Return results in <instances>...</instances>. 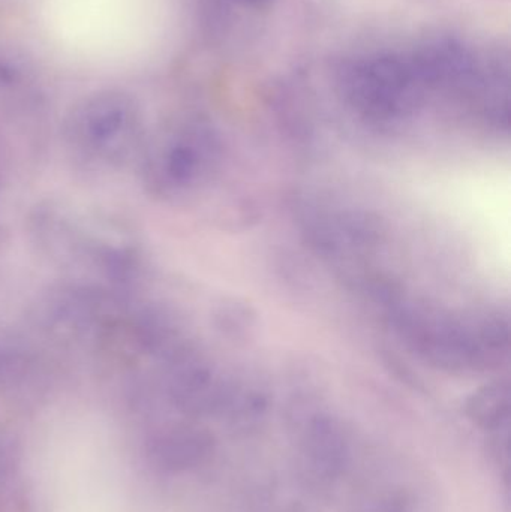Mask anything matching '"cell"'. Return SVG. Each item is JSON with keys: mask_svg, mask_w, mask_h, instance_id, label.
<instances>
[{"mask_svg": "<svg viewBox=\"0 0 511 512\" xmlns=\"http://www.w3.org/2000/svg\"><path fill=\"white\" fill-rule=\"evenodd\" d=\"M297 465L309 483L329 486L344 475L350 445L344 430L329 415L297 418L293 426Z\"/></svg>", "mask_w": 511, "mask_h": 512, "instance_id": "6da1fadb", "label": "cell"}, {"mask_svg": "<svg viewBox=\"0 0 511 512\" xmlns=\"http://www.w3.org/2000/svg\"><path fill=\"white\" fill-rule=\"evenodd\" d=\"M468 417L485 432H503L509 418V394L503 388H488L468 405Z\"/></svg>", "mask_w": 511, "mask_h": 512, "instance_id": "7a4b0ae2", "label": "cell"}, {"mask_svg": "<svg viewBox=\"0 0 511 512\" xmlns=\"http://www.w3.org/2000/svg\"><path fill=\"white\" fill-rule=\"evenodd\" d=\"M366 512H411V505L401 496H390V498L381 499Z\"/></svg>", "mask_w": 511, "mask_h": 512, "instance_id": "3957f363", "label": "cell"}]
</instances>
